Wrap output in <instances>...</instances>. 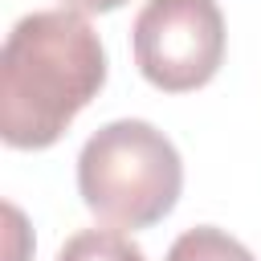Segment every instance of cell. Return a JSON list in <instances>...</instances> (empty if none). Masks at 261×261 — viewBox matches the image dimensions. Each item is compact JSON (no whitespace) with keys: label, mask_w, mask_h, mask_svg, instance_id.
Instances as JSON below:
<instances>
[{"label":"cell","mask_w":261,"mask_h":261,"mask_svg":"<svg viewBox=\"0 0 261 261\" xmlns=\"http://www.w3.org/2000/svg\"><path fill=\"white\" fill-rule=\"evenodd\" d=\"M106 86V49L77 8H41L0 49V139L16 151L53 147Z\"/></svg>","instance_id":"6da1fadb"},{"label":"cell","mask_w":261,"mask_h":261,"mask_svg":"<svg viewBox=\"0 0 261 261\" xmlns=\"http://www.w3.org/2000/svg\"><path fill=\"white\" fill-rule=\"evenodd\" d=\"M184 188L175 143L143 118H118L94 130L77 155V192L86 208L114 228L159 224Z\"/></svg>","instance_id":"7a4b0ae2"},{"label":"cell","mask_w":261,"mask_h":261,"mask_svg":"<svg viewBox=\"0 0 261 261\" xmlns=\"http://www.w3.org/2000/svg\"><path fill=\"white\" fill-rule=\"evenodd\" d=\"M139 73L167 90L188 94L216 77L224 61V16L216 0H147L130 29Z\"/></svg>","instance_id":"3957f363"},{"label":"cell","mask_w":261,"mask_h":261,"mask_svg":"<svg viewBox=\"0 0 261 261\" xmlns=\"http://www.w3.org/2000/svg\"><path fill=\"white\" fill-rule=\"evenodd\" d=\"M57 261H147V257L118 228H82L61 245Z\"/></svg>","instance_id":"277c9868"},{"label":"cell","mask_w":261,"mask_h":261,"mask_svg":"<svg viewBox=\"0 0 261 261\" xmlns=\"http://www.w3.org/2000/svg\"><path fill=\"white\" fill-rule=\"evenodd\" d=\"M167 261H257L237 237L212 228V224H200V228H188L184 237H175V245L167 249Z\"/></svg>","instance_id":"5b68a950"},{"label":"cell","mask_w":261,"mask_h":261,"mask_svg":"<svg viewBox=\"0 0 261 261\" xmlns=\"http://www.w3.org/2000/svg\"><path fill=\"white\" fill-rule=\"evenodd\" d=\"M126 0H65V8H77V12H114Z\"/></svg>","instance_id":"8992f818"}]
</instances>
